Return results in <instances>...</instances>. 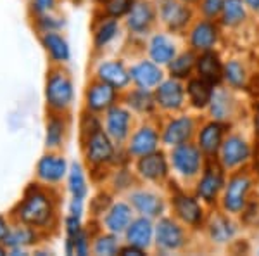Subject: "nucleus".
Instances as JSON below:
<instances>
[{
	"instance_id": "f257e3e1",
	"label": "nucleus",
	"mask_w": 259,
	"mask_h": 256,
	"mask_svg": "<svg viewBox=\"0 0 259 256\" xmlns=\"http://www.w3.org/2000/svg\"><path fill=\"white\" fill-rule=\"evenodd\" d=\"M59 192L56 187L30 182L23 191V196L12 206L9 216L12 222L30 225L47 236L59 224Z\"/></svg>"
},
{
	"instance_id": "f03ea898",
	"label": "nucleus",
	"mask_w": 259,
	"mask_h": 256,
	"mask_svg": "<svg viewBox=\"0 0 259 256\" xmlns=\"http://www.w3.org/2000/svg\"><path fill=\"white\" fill-rule=\"evenodd\" d=\"M80 148L83 154V161L85 166L90 170L92 177L97 173H102L104 177H109L114 166L128 165L130 159L119 158L124 153V145L116 144L112 138L107 135L104 127H100L94 132L87 133L80 137Z\"/></svg>"
},
{
	"instance_id": "7ed1b4c3",
	"label": "nucleus",
	"mask_w": 259,
	"mask_h": 256,
	"mask_svg": "<svg viewBox=\"0 0 259 256\" xmlns=\"http://www.w3.org/2000/svg\"><path fill=\"white\" fill-rule=\"evenodd\" d=\"M74 99H76V90H74L71 73L64 66L52 64L47 71L44 85V100L47 113L71 115Z\"/></svg>"
},
{
	"instance_id": "20e7f679",
	"label": "nucleus",
	"mask_w": 259,
	"mask_h": 256,
	"mask_svg": "<svg viewBox=\"0 0 259 256\" xmlns=\"http://www.w3.org/2000/svg\"><path fill=\"white\" fill-rule=\"evenodd\" d=\"M169 184L173 186L169 189V196H168V206L171 209V215L182 222L187 229H190L192 232L204 230L207 215H209L207 213V206L194 192L192 194L187 192L178 180L169 178Z\"/></svg>"
},
{
	"instance_id": "39448f33",
	"label": "nucleus",
	"mask_w": 259,
	"mask_h": 256,
	"mask_svg": "<svg viewBox=\"0 0 259 256\" xmlns=\"http://www.w3.org/2000/svg\"><path fill=\"white\" fill-rule=\"evenodd\" d=\"M257 177L252 168H242L237 171H230L225 184L223 194L220 197L218 208L232 216H240L245 206L250 203L256 191Z\"/></svg>"
},
{
	"instance_id": "423d86ee",
	"label": "nucleus",
	"mask_w": 259,
	"mask_h": 256,
	"mask_svg": "<svg viewBox=\"0 0 259 256\" xmlns=\"http://www.w3.org/2000/svg\"><path fill=\"white\" fill-rule=\"evenodd\" d=\"M168 156H169L173 178L178 180L182 186H187V184L194 186L195 180L202 173L204 165H206V159H207L199 145L195 144V140L171 148Z\"/></svg>"
},
{
	"instance_id": "0eeeda50",
	"label": "nucleus",
	"mask_w": 259,
	"mask_h": 256,
	"mask_svg": "<svg viewBox=\"0 0 259 256\" xmlns=\"http://www.w3.org/2000/svg\"><path fill=\"white\" fill-rule=\"evenodd\" d=\"M190 229H187L180 220L173 215H162L156 220V230H154V249L159 254H173L182 253L187 249L190 242Z\"/></svg>"
},
{
	"instance_id": "6e6552de",
	"label": "nucleus",
	"mask_w": 259,
	"mask_h": 256,
	"mask_svg": "<svg viewBox=\"0 0 259 256\" xmlns=\"http://www.w3.org/2000/svg\"><path fill=\"white\" fill-rule=\"evenodd\" d=\"M228 171L220 163L218 158H207L200 177L194 184V194L206 204L207 208H216L220 204V197L223 194L227 184Z\"/></svg>"
},
{
	"instance_id": "1a4fd4ad",
	"label": "nucleus",
	"mask_w": 259,
	"mask_h": 256,
	"mask_svg": "<svg viewBox=\"0 0 259 256\" xmlns=\"http://www.w3.org/2000/svg\"><path fill=\"white\" fill-rule=\"evenodd\" d=\"M200 116L190 115V113H177V115H166L159 120L161 142L164 148H175V145L185 144L195 138V133L200 125Z\"/></svg>"
},
{
	"instance_id": "9d476101",
	"label": "nucleus",
	"mask_w": 259,
	"mask_h": 256,
	"mask_svg": "<svg viewBox=\"0 0 259 256\" xmlns=\"http://www.w3.org/2000/svg\"><path fill=\"white\" fill-rule=\"evenodd\" d=\"M254 158V144L240 132H228L218 153L220 163L228 171L249 168Z\"/></svg>"
},
{
	"instance_id": "9b49d317",
	"label": "nucleus",
	"mask_w": 259,
	"mask_h": 256,
	"mask_svg": "<svg viewBox=\"0 0 259 256\" xmlns=\"http://www.w3.org/2000/svg\"><path fill=\"white\" fill-rule=\"evenodd\" d=\"M159 23L171 35H187L192 23L195 21V6L183 0H159L157 2Z\"/></svg>"
},
{
	"instance_id": "f8f14e48",
	"label": "nucleus",
	"mask_w": 259,
	"mask_h": 256,
	"mask_svg": "<svg viewBox=\"0 0 259 256\" xmlns=\"http://www.w3.org/2000/svg\"><path fill=\"white\" fill-rule=\"evenodd\" d=\"M133 171L140 184H152V186H164L171 178L169 156L166 151L157 149L150 154L133 159Z\"/></svg>"
},
{
	"instance_id": "ddd939ff",
	"label": "nucleus",
	"mask_w": 259,
	"mask_h": 256,
	"mask_svg": "<svg viewBox=\"0 0 259 256\" xmlns=\"http://www.w3.org/2000/svg\"><path fill=\"white\" fill-rule=\"evenodd\" d=\"M157 23H159V12H157V2L154 0H135L132 9L124 16V28L132 39L150 36Z\"/></svg>"
},
{
	"instance_id": "4468645a",
	"label": "nucleus",
	"mask_w": 259,
	"mask_h": 256,
	"mask_svg": "<svg viewBox=\"0 0 259 256\" xmlns=\"http://www.w3.org/2000/svg\"><path fill=\"white\" fill-rule=\"evenodd\" d=\"M161 130L159 121L156 120H145L139 127L132 132V135L124 144V151L130 156V159L142 158L145 154H150L154 151L161 149Z\"/></svg>"
},
{
	"instance_id": "2eb2a0df",
	"label": "nucleus",
	"mask_w": 259,
	"mask_h": 256,
	"mask_svg": "<svg viewBox=\"0 0 259 256\" xmlns=\"http://www.w3.org/2000/svg\"><path fill=\"white\" fill-rule=\"evenodd\" d=\"M121 97H123V92L114 89L109 83L92 77L83 92V109L102 116L112 106L121 102Z\"/></svg>"
},
{
	"instance_id": "dca6fc26",
	"label": "nucleus",
	"mask_w": 259,
	"mask_h": 256,
	"mask_svg": "<svg viewBox=\"0 0 259 256\" xmlns=\"http://www.w3.org/2000/svg\"><path fill=\"white\" fill-rule=\"evenodd\" d=\"M157 111L162 115H177L182 113L187 106V90L185 82L177 78H164L159 85L154 89Z\"/></svg>"
},
{
	"instance_id": "f3484780",
	"label": "nucleus",
	"mask_w": 259,
	"mask_h": 256,
	"mask_svg": "<svg viewBox=\"0 0 259 256\" xmlns=\"http://www.w3.org/2000/svg\"><path fill=\"white\" fill-rule=\"evenodd\" d=\"M69 163L59 151H45L35 165V180L49 187H59L68 177Z\"/></svg>"
},
{
	"instance_id": "a211bd4d",
	"label": "nucleus",
	"mask_w": 259,
	"mask_h": 256,
	"mask_svg": "<svg viewBox=\"0 0 259 256\" xmlns=\"http://www.w3.org/2000/svg\"><path fill=\"white\" fill-rule=\"evenodd\" d=\"M133 116H135L133 111L124 106L123 102H118L102 115L104 130L121 148L126 144L132 132L135 130V118Z\"/></svg>"
},
{
	"instance_id": "6ab92c4d",
	"label": "nucleus",
	"mask_w": 259,
	"mask_h": 256,
	"mask_svg": "<svg viewBox=\"0 0 259 256\" xmlns=\"http://www.w3.org/2000/svg\"><path fill=\"white\" fill-rule=\"evenodd\" d=\"M221 42V24L214 19L199 18L192 23L187 31V45L194 52L214 50Z\"/></svg>"
},
{
	"instance_id": "aec40b11",
	"label": "nucleus",
	"mask_w": 259,
	"mask_h": 256,
	"mask_svg": "<svg viewBox=\"0 0 259 256\" xmlns=\"http://www.w3.org/2000/svg\"><path fill=\"white\" fill-rule=\"evenodd\" d=\"M126 199L135 209L137 215L152 218V220L161 218L166 213V209L169 208L166 197L159 191H154V189L149 187L135 186L126 194Z\"/></svg>"
},
{
	"instance_id": "412c9836",
	"label": "nucleus",
	"mask_w": 259,
	"mask_h": 256,
	"mask_svg": "<svg viewBox=\"0 0 259 256\" xmlns=\"http://www.w3.org/2000/svg\"><path fill=\"white\" fill-rule=\"evenodd\" d=\"M232 127L233 123H227V121H220L212 118L200 121L194 140L204 153V156L218 158L221 144H223L225 137L228 135V132H232Z\"/></svg>"
},
{
	"instance_id": "4be33fe9",
	"label": "nucleus",
	"mask_w": 259,
	"mask_h": 256,
	"mask_svg": "<svg viewBox=\"0 0 259 256\" xmlns=\"http://www.w3.org/2000/svg\"><path fill=\"white\" fill-rule=\"evenodd\" d=\"M204 232L214 246H228L235 241L237 234H239V224H237L235 216L228 215L218 208L212 209L207 215Z\"/></svg>"
},
{
	"instance_id": "5701e85b",
	"label": "nucleus",
	"mask_w": 259,
	"mask_h": 256,
	"mask_svg": "<svg viewBox=\"0 0 259 256\" xmlns=\"http://www.w3.org/2000/svg\"><path fill=\"white\" fill-rule=\"evenodd\" d=\"M240 102L235 97V90L228 89L227 85L216 87L212 100L207 107V116L212 120L227 121V123H233V120L239 116Z\"/></svg>"
},
{
	"instance_id": "b1692460",
	"label": "nucleus",
	"mask_w": 259,
	"mask_h": 256,
	"mask_svg": "<svg viewBox=\"0 0 259 256\" xmlns=\"http://www.w3.org/2000/svg\"><path fill=\"white\" fill-rule=\"evenodd\" d=\"M135 216H137V213L132 204H130V201L118 199L111 204L109 209H107L102 216H100V229L121 237L126 232V229Z\"/></svg>"
},
{
	"instance_id": "393cba45",
	"label": "nucleus",
	"mask_w": 259,
	"mask_h": 256,
	"mask_svg": "<svg viewBox=\"0 0 259 256\" xmlns=\"http://www.w3.org/2000/svg\"><path fill=\"white\" fill-rule=\"evenodd\" d=\"M94 78L106 82L112 85L119 92H124L132 85L130 78V66L123 59H102L95 64L94 68Z\"/></svg>"
},
{
	"instance_id": "a878e982",
	"label": "nucleus",
	"mask_w": 259,
	"mask_h": 256,
	"mask_svg": "<svg viewBox=\"0 0 259 256\" xmlns=\"http://www.w3.org/2000/svg\"><path fill=\"white\" fill-rule=\"evenodd\" d=\"M130 78L133 87L154 90L166 78L164 66L154 62L150 57H144L130 66Z\"/></svg>"
},
{
	"instance_id": "bb28decb",
	"label": "nucleus",
	"mask_w": 259,
	"mask_h": 256,
	"mask_svg": "<svg viewBox=\"0 0 259 256\" xmlns=\"http://www.w3.org/2000/svg\"><path fill=\"white\" fill-rule=\"evenodd\" d=\"M71 115H61V113H47L45 120V137L44 144L45 151H61L68 140L71 130Z\"/></svg>"
},
{
	"instance_id": "cd10ccee",
	"label": "nucleus",
	"mask_w": 259,
	"mask_h": 256,
	"mask_svg": "<svg viewBox=\"0 0 259 256\" xmlns=\"http://www.w3.org/2000/svg\"><path fill=\"white\" fill-rule=\"evenodd\" d=\"M147 56L154 62L161 66H168L171 61L175 59V56L180 52L177 47V42L173 40L171 33L168 31H154L147 40Z\"/></svg>"
},
{
	"instance_id": "c85d7f7f",
	"label": "nucleus",
	"mask_w": 259,
	"mask_h": 256,
	"mask_svg": "<svg viewBox=\"0 0 259 256\" xmlns=\"http://www.w3.org/2000/svg\"><path fill=\"white\" fill-rule=\"evenodd\" d=\"M121 23L119 19L109 18V16L95 14L94 24H92V45L95 52H102L119 36Z\"/></svg>"
},
{
	"instance_id": "c756f323",
	"label": "nucleus",
	"mask_w": 259,
	"mask_h": 256,
	"mask_svg": "<svg viewBox=\"0 0 259 256\" xmlns=\"http://www.w3.org/2000/svg\"><path fill=\"white\" fill-rule=\"evenodd\" d=\"M185 90H187V106H190L197 113H204L209 107L216 85H212L207 80L194 75V77H190L185 82Z\"/></svg>"
},
{
	"instance_id": "7c9ffc66",
	"label": "nucleus",
	"mask_w": 259,
	"mask_h": 256,
	"mask_svg": "<svg viewBox=\"0 0 259 256\" xmlns=\"http://www.w3.org/2000/svg\"><path fill=\"white\" fill-rule=\"evenodd\" d=\"M154 230H156V220L137 215L126 229V232L123 234V239L128 244L149 251L150 247H154Z\"/></svg>"
},
{
	"instance_id": "2f4dec72",
	"label": "nucleus",
	"mask_w": 259,
	"mask_h": 256,
	"mask_svg": "<svg viewBox=\"0 0 259 256\" xmlns=\"http://www.w3.org/2000/svg\"><path fill=\"white\" fill-rule=\"evenodd\" d=\"M121 102L132 109L133 115L142 116V118H152V116H156V113H159L157 111L156 97H154V90L149 89L135 87V89L124 90Z\"/></svg>"
},
{
	"instance_id": "473e14b6",
	"label": "nucleus",
	"mask_w": 259,
	"mask_h": 256,
	"mask_svg": "<svg viewBox=\"0 0 259 256\" xmlns=\"http://www.w3.org/2000/svg\"><path fill=\"white\" fill-rule=\"evenodd\" d=\"M38 40L52 64H59V66L68 64L71 59V47L68 40H66V36L61 31L38 33Z\"/></svg>"
},
{
	"instance_id": "72a5a7b5",
	"label": "nucleus",
	"mask_w": 259,
	"mask_h": 256,
	"mask_svg": "<svg viewBox=\"0 0 259 256\" xmlns=\"http://www.w3.org/2000/svg\"><path fill=\"white\" fill-rule=\"evenodd\" d=\"M223 68L225 61L221 59L218 50H207V52L197 54V62H195V75L212 85L220 87L223 85Z\"/></svg>"
},
{
	"instance_id": "f704fd0d",
	"label": "nucleus",
	"mask_w": 259,
	"mask_h": 256,
	"mask_svg": "<svg viewBox=\"0 0 259 256\" xmlns=\"http://www.w3.org/2000/svg\"><path fill=\"white\" fill-rule=\"evenodd\" d=\"M45 237L40 230L33 229L30 225L18 224V222H12L9 234H7L4 244L11 249H30V247L36 246L40 242V239Z\"/></svg>"
},
{
	"instance_id": "c9c22d12",
	"label": "nucleus",
	"mask_w": 259,
	"mask_h": 256,
	"mask_svg": "<svg viewBox=\"0 0 259 256\" xmlns=\"http://www.w3.org/2000/svg\"><path fill=\"white\" fill-rule=\"evenodd\" d=\"M250 77L249 68L242 59H228L225 61V68H223V85H227L228 89L235 90V92H242L247 90L250 85Z\"/></svg>"
},
{
	"instance_id": "e433bc0d",
	"label": "nucleus",
	"mask_w": 259,
	"mask_h": 256,
	"mask_svg": "<svg viewBox=\"0 0 259 256\" xmlns=\"http://www.w3.org/2000/svg\"><path fill=\"white\" fill-rule=\"evenodd\" d=\"M249 9L245 6L244 0H227L225 7L221 11V16L218 23L221 28H228V30H237V28L244 26L249 19Z\"/></svg>"
},
{
	"instance_id": "4c0bfd02",
	"label": "nucleus",
	"mask_w": 259,
	"mask_h": 256,
	"mask_svg": "<svg viewBox=\"0 0 259 256\" xmlns=\"http://www.w3.org/2000/svg\"><path fill=\"white\" fill-rule=\"evenodd\" d=\"M195 62H197V52L192 49H185L175 56V59L166 66L168 77L187 82L195 75Z\"/></svg>"
},
{
	"instance_id": "58836bf2",
	"label": "nucleus",
	"mask_w": 259,
	"mask_h": 256,
	"mask_svg": "<svg viewBox=\"0 0 259 256\" xmlns=\"http://www.w3.org/2000/svg\"><path fill=\"white\" fill-rule=\"evenodd\" d=\"M66 184H68V192L71 197H76V199H87L90 192L89 187V178L85 173V166L78 161L69 163V171L68 177H66Z\"/></svg>"
},
{
	"instance_id": "ea45409f",
	"label": "nucleus",
	"mask_w": 259,
	"mask_h": 256,
	"mask_svg": "<svg viewBox=\"0 0 259 256\" xmlns=\"http://www.w3.org/2000/svg\"><path fill=\"white\" fill-rule=\"evenodd\" d=\"M119 236L107 230H100L92 237V254L95 256H116L119 253Z\"/></svg>"
},
{
	"instance_id": "a19ab883",
	"label": "nucleus",
	"mask_w": 259,
	"mask_h": 256,
	"mask_svg": "<svg viewBox=\"0 0 259 256\" xmlns=\"http://www.w3.org/2000/svg\"><path fill=\"white\" fill-rule=\"evenodd\" d=\"M107 180H109V186H111L112 192H126V194L137 186V184H140L135 175V171L130 170L128 165L114 166L109 173V177H107Z\"/></svg>"
},
{
	"instance_id": "79ce46f5",
	"label": "nucleus",
	"mask_w": 259,
	"mask_h": 256,
	"mask_svg": "<svg viewBox=\"0 0 259 256\" xmlns=\"http://www.w3.org/2000/svg\"><path fill=\"white\" fill-rule=\"evenodd\" d=\"M92 237L94 234L87 229L80 230L74 237L64 239V251L66 254H76V256H89L92 253Z\"/></svg>"
},
{
	"instance_id": "37998d69",
	"label": "nucleus",
	"mask_w": 259,
	"mask_h": 256,
	"mask_svg": "<svg viewBox=\"0 0 259 256\" xmlns=\"http://www.w3.org/2000/svg\"><path fill=\"white\" fill-rule=\"evenodd\" d=\"M95 4H97V12L95 14L124 19V16L132 9L135 0H95Z\"/></svg>"
},
{
	"instance_id": "c03bdc74",
	"label": "nucleus",
	"mask_w": 259,
	"mask_h": 256,
	"mask_svg": "<svg viewBox=\"0 0 259 256\" xmlns=\"http://www.w3.org/2000/svg\"><path fill=\"white\" fill-rule=\"evenodd\" d=\"M33 19V28H35L38 33H45V31H61L64 28L66 21L64 18H59L54 12H47V14H40L35 16Z\"/></svg>"
},
{
	"instance_id": "a18cd8bd",
	"label": "nucleus",
	"mask_w": 259,
	"mask_h": 256,
	"mask_svg": "<svg viewBox=\"0 0 259 256\" xmlns=\"http://www.w3.org/2000/svg\"><path fill=\"white\" fill-rule=\"evenodd\" d=\"M225 2H227V0H199L195 9H197L200 18L218 21L221 16V11H223V7H225Z\"/></svg>"
},
{
	"instance_id": "49530a36",
	"label": "nucleus",
	"mask_w": 259,
	"mask_h": 256,
	"mask_svg": "<svg viewBox=\"0 0 259 256\" xmlns=\"http://www.w3.org/2000/svg\"><path fill=\"white\" fill-rule=\"evenodd\" d=\"M114 203L112 199V192L109 191H100L90 199V215L94 218H100L104 213L109 209L111 204Z\"/></svg>"
},
{
	"instance_id": "de8ad7c7",
	"label": "nucleus",
	"mask_w": 259,
	"mask_h": 256,
	"mask_svg": "<svg viewBox=\"0 0 259 256\" xmlns=\"http://www.w3.org/2000/svg\"><path fill=\"white\" fill-rule=\"evenodd\" d=\"M57 2L59 0H30V16L35 18V16L47 14V12H56Z\"/></svg>"
},
{
	"instance_id": "09e8293b",
	"label": "nucleus",
	"mask_w": 259,
	"mask_h": 256,
	"mask_svg": "<svg viewBox=\"0 0 259 256\" xmlns=\"http://www.w3.org/2000/svg\"><path fill=\"white\" fill-rule=\"evenodd\" d=\"M242 224L247 227H256L259 224V201L250 199V203L245 206V209L242 211Z\"/></svg>"
},
{
	"instance_id": "8fccbe9b",
	"label": "nucleus",
	"mask_w": 259,
	"mask_h": 256,
	"mask_svg": "<svg viewBox=\"0 0 259 256\" xmlns=\"http://www.w3.org/2000/svg\"><path fill=\"white\" fill-rule=\"evenodd\" d=\"M83 218L81 216H74V215H69L66 213L64 216V232H66V237H74L80 230H83Z\"/></svg>"
},
{
	"instance_id": "3c124183",
	"label": "nucleus",
	"mask_w": 259,
	"mask_h": 256,
	"mask_svg": "<svg viewBox=\"0 0 259 256\" xmlns=\"http://www.w3.org/2000/svg\"><path fill=\"white\" fill-rule=\"evenodd\" d=\"M66 213L83 218V213H85V199H76V197H71L69 203H68V211H66Z\"/></svg>"
},
{
	"instance_id": "603ef678",
	"label": "nucleus",
	"mask_w": 259,
	"mask_h": 256,
	"mask_svg": "<svg viewBox=\"0 0 259 256\" xmlns=\"http://www.w3.org/2000/svg\"><path fill=\"white\" fill-rule=\"evenodd\" d=\"M145 253H147V251H144V249H140V247L124 242V244H121L118 254L119 256H142V254H145Z\"/></svg>"
},
{
	"instance_id": "864d4df0",
	"label": "nucleus",
	"mask_w": 259,
	"mask_h": 256,
	"mask_svg": "<svg viewBox=\"0 0 259 256\" xmlns=\"http://www.w3.org/2000/svg\"><path fill=\"white\" fill-rule=\"evenodd\" d=\"M12 225V220L11 216H6V215H0V244H4L6 241L7 234H9V229Z\"/></svg>"
},
{
	"instance_id": "5fc2aeb1",
	"label": "nucleus",
	"mask_w": 259,
	"mask_h": 256,
	"mask_svg": "<svg viewBox=\"0 0 259 256\" xmlns=\"http://www.w3.org/2000/svg\"><path fill=\"white\" fill-rule=\"evenodd\" d=\"M252 127H254V135L259 140V100L254 104V111H252Z\"/></svg>"
},
{
	"instance_id": "6e6d98bb",
	"label": "nucleus",
	"mask_w": 259,
	"mask_h": 256,
	"mask_svg": "<svg viewBox=\"0 0 259 256\" xmlns=\"http://www.w3.org/2000/svg\"><path fill=\"white\" fill-rule=\"evenodd\" d=\"M250 168H252V171L259 178V140H257V144L254 145V158H252V163H250Z\"/></svg>"
},
{
	"instance_id": "4d7b16f0",
	"label": "nucleus",
	"mask_w": 259,
	"mask_h": 256,
	"mask_svg": "<svg viewBox=\"0 0 259 256\" xmlns=\"http://www.w3.org/2000/svg\"><path fill=\"white\" fill-rule=\"evenodd\" d=\"M245 6H247V9L250 12H254V14H259V0H244Z\"/></svg>"
},
{
	"instance_id": "13d9d810",
	"label": "nucleus",
	"mask_w": 259,
	"mask_h": 256,
	"mask_svg": "<svg viewBox=\"0 0 259 256\" xmlns=\"http://www.w3.org/2000/svg\"><path fill=\"white\" fill-rule=\"evenodd\" d=\"M4 254H9V247L6 244H0V256H4Z\"/></svg>"
},
{
	"instance_id": "bf43d9fd",
	"label": "nucleus",
	"mask_w": 259,
	"mask_h": 256,
	"mask_svg": "<svg viewBox=\"0 0 259 256\" xmlns=\"http://www.w3.org/2000/svg\"><path fill=\"white\" fill-rule=\"evenodd\" d=\"M250 82H254V83H256V87H257V95H259V75H257L256 78H252V80H250Z\"/></svg>"
},
{
	"instance_id": "052dcab7",
	"label": "nucleus",
	"mask_w": 259,
	"mask_h": 256,
	"mask_svg": "<svg viewBox=\"0 0 259 256\" xmlns=\"http://www.w3.org/2000/svg\"><path fill=\"white\" fill-rule=\"evenodd\" d=\"M183 2L190 4V6H197V4H199V0H183Z\"/></svg>"
},
{
	"instance_id": "680f3d73",
	"label": "nucleus",
	"mask_w": 259,
	"mask_h": 256,
	"mask_svg": "<svg viewBox=\"0 0 259 256\" xmlns=\"http://www.w3.org/2000/svg\"><path fill=\"white\" fill-rule=\"evenodd\" d=\"M257 199H259V186H257Z\"/></svg>"
},
{
	"instance_id": "e2e57ef3",
	"label": "nucleus",
	"mask_w": 259,
	"mask_h": 256,
	"mask_svg": "<svg viewBox=\"0 0 259 256\" xmlns=\"http://www.w3.org/2000/svg\"><path fill=\"white\" fill-rule=\"evenodd\" d=\"M257 254H259V251H257Z\"/></svg>"
},
{
	"instance_id": "0e129e2a",
	"label": "nucleus",
	"mask_w": 259,
	"mask_h": 256,
	"mask_svg": "<svg viewBox=\"0 0 259 256\" xmlns=\"http://www.w3.org/2000/svg\"><path fill=\"white\" fill-rule=\"evenodd\" d=\"M257 16H259V14H257Z\"/></svg>"
}]
</instances>
